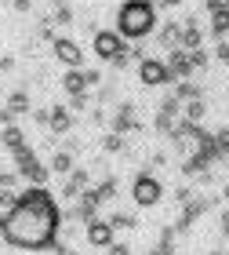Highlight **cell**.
<instances>
[{
	"label": "cell",
	"mask_w": 229,
	"mask_h": 255,
	"mask_svg": "<svg viewBox=\"0 0 229 255\" xmlns=\"http://www.w3.org/2000/svg\"><path fill=\"white\" fill-rule=\"evenodd\" d=\"M15 171L22 179H29L33 186H48V175H51V168H44L40 160H37V153H33L29 146H22V149H15Z\"/></svg>",
	"instance_id": "cell-4"
},
{
	"label": "cell",
	"mask_w": 229,
	"mask_h": 255,
	"mask_svg": "<svg viewBox=\"0 0 229 255\" xmlns=\"http://www.w3.org/2000/svg\"><path fill=\"white\" fill-rule=\"evenodd\" d=\"M51 171H59V175H73V153H70V149H59V153L51 157Z\"/></svg>",
	"instance_id": "cell-19"
},
{
	"label": "cell",
	"mask_w": 229,
	"mask_h": 255,
	"mask_svg": "<svg viewBox=\"0 0 229 255\" xmlns=\"http://www.w3.org/2000/svg\"><path fill=\"white\" fill-rule=\"evenodd\" d=\"M102 149H106V153H124V149H128V142H124L120 131H109L106 138H102Z\"/></svg>",
	"instance_id": "cell-24"
},
{
	"label": "cell",
	"mask_w": 229,
	"mask_h": 255,
	"mask_svg": "<svg viewBox=\"0 0 229 255\" xmlns=\"http://www.w3.org/2000/svg\"><path fill=\"white\" fill-rule=\"evenodd\" d=\"M70 99H73V106H70L73 113H76V110H84V106H87V91H80V95H70Z\"/></svg>",
	"instance_id": "cell-33"
},
{
	"label": "cell",
	"mask_w": 229,
	"mask_h": 255,
	"mask_svg": "<svg viewBox=\"0 0 229 255\" xmlns=\"http://www.w3.org/2000/svg\"><path fill=\"white\" fill-rule=\"evenodd\" d=\"M167 66H171V73H175V80H189V73H193V59H189V51H182V48L167 51Z\"/></svg>",
	"instance_id": "cell-12"
},
{
	"label": "cell",
	"mask_w": 229,
	"mask_h": 255,
	"mask_svg": "<svg viewBox=\"0 0 229 255\" xmlns=\"http://www.w3.org/2000/svg\"><path fill=\"white\" fill-rule=\"evenodd\" d=\"M113 95H117V91H113V88H102V91H98V102H109Z\"/></svg>",
	"instance_id": "cell-39"
},
{
	"label": "cell",
	"mask_w": 229,
	"mask_h": 255,
	"mask_svg": "<svg viewBox=\"0 0 229 255\" xmlns=\"http://www.w3.org/2000/svg\"><path fill=\"white\" fill-rule=\"evenodd\" d=\"M175 237H178V226H164L160 230V241L153 245L150 255H175Z\"/></svg>",
	"instance_id": "cell-16"
},
{
	"label": "cell",
	"mask_w": 229,
	"mask_h": 255,
	"mask_svg": "<svg viewBox=\"0 0 229 255\" xmlns=\"http://www.w3.org/2000/svg\"><path fill=\"white\" fill-rule=\"evenodd\" d=\"M109 255H131V248H128V245H113Z\"/></svg>",
	"instance_id": "cell-38"
},
{
	"label": "cell",
	"mask_w": 229,
	"mask_h": 255,
	"mask_svg": "<svg viewBox=\"0 0 229 255\" xmlns=\"http://www.w3.org/2000/svg\"><path fill=\"white\" fill-rule=\"evenodd\" d=\"M156 26V0H124L117 11V33L124 40H142Z\"/></svg>",
	"instance_id": "cell-2"
},
{
	"label": "cell",
	"mask_w": 229,
	"mask_h": 255,
	"mask_svg": "<svg viewBox=\"0 0 229 255\" xmlns=\"http://www.w3.org/2000/svg\"><path fill=\"white\" fill-rule=\"evenodd\" d=\"M139 117H135V106L131 102H120L117 113H113V131H120V135H128V131H139Z\"/></svg>",
	"instance_id": "cell-9"
},
{
	"label": "cell",
	"mask_w": 229,
	"mask_h": 255,
	"mask_svg": "<svg viewBox=\"0 0 229 255\" xmlns=\"http://www.w3.org/2000/svg\"><path fill=\"white\" fill-rule=\"evenodd\" d=\"M11 4H15V11H22V15H26V11L33 7V0H11Z\"/></svg>",
	"instance_id": "cell-37"
},
{
	"label": "cell",
	"mask_w": 229,
	"mask_h": 255,
	"mask_svg": "<svg viewBox=\"0 0 229 255\" xmlns=\"http://www.w3.org/2000/svg\"><path fill=\"white\" fill-rule=\"evenodd\" d=\"M7 110L11 113H15V117H18V113H29V95H26V91H11V95H7Z\"/></svg>",
	"instance_id": "cell-21"
},
{
	"label": "cell",
	"mask_w": 229,
	"mask_h": 255,
	"mask_svg": "<svg viewBox=\"0 0 229 255\" xmlns=\"http://www.w3.org/2000/svg\"><path fill=\"white\" fill-rule=\"evenodd\" d=\"M208 208H211V204L204 201V197H197V201H189V204H182V215H178V223H175V226H178V234H189V226L197 223V219L208 212Z\"/></svg>",
	"instance_id": "cell-10"
},
{
	"label": "cell",
	"mask_w": 229,
	"mask_h": 255,
	"mask_svg": "<svg viewBox=\"0 0 229 255\" xmlns=\"http://www.w3.org/2000/svg\"><path fill=\"white\" fill-rule=\"evenodd\" d=\"M208 164H211V157L197 149V153H189L186 160H182V168H178V171H182V175H189V179H200L204 171H208Z\"/></svg>",
	"instance_id": "cell-13"
},
{
	"label": "cell",
	"mask_w": 229,
	"mask_h": 255,
	"mask_svg": "<svg viewBox=\"0 0 229 255\" xmlns=\"http://www.w3.org/2000/svg\"><path fill=\"white\" fill-rule=\"evenodd\" d=\"M175 99L182 102V106H186V102H197V99H200V88H197V84H189V80H178Z\"/></svg>",
	"instance_id": "cell-20"
},
{
	"label": "cell",
	"mask_w": 229,
	"mask_h": 255,
	"mask_svg": "<svg viewBox=\"0 0 229 255\" xmlns=\"http://www.w3.org/2000/svg\"><path fill=\"white\" fill-rule=\"evenodd\" d=\"M131 197H135L139 208H153L160 197H164V182H160L150 168H142L139 175H135V182H131Z\"/></svg>",
	"instance_id": "cell-3"
},
{
	"label": "cell",
	"mask_w": 229,
	"mask_h": 255,
	"mask_svg": "<svg viewBox=\"0 0 229 255\" xmlns=\"http://www.w3.org/2000/svg\"><path fill=\"white\" fill-rule=\"evenodd\" d=\"M189 59H193V69H204V66H208V51L197 48V51H189Z\"/></svg>",
	"instance_id": "cell-29"
},
{
	"label": "cell",
	"mask_w": 229,
	"mask_h": 255,
	"mask_svg": "<svg viewBox=\"0 0 229 255\" xmlns=\"http://www.w3.org/2000/svg\"><path fill=\"white\" fill-rule=\"evenodd\" d=\"M178 40H182V22H164V26H160V48L175 51Z\"/></svg>",
	"instance_id": "cell-17"
},
{
	"label": "cell",
	"mask_w": 229,
	"mask_h": 255,
	"mask_svg": "<svg viewBox=\"0 0 229 255\" xmlns=\"http://www.w3.org/2000/svg\"><path fill=\"white\" fill-rule=\"evenodd\" d=\"M55 48V59H59L66 69H80V62H84V51H80V44L76 40H70V37H59L51 44Z\"/></svg>",
	"instance_id": "cell-7"
},
{
	"label": "cell",
	"mask_w": 229,
	"mask_h": 255,
	"mask_svg": "<svg viewBox=\"0 0 229 255\" xmlns=\"http://www.w3.org/2000/svg\"><path fill=\"white\" fill-rule=\"evenodd\" d=\"M0 4H7V0H0Z\"/></svg>",
	"instance_id": "cell-45"
},
{
	"label": "cell",
	"mask_w": 229,
	"mask_h": 255,
	"mask_svg": "<svg viewBox=\"0 0 229 255\" xmlns=\"http://www.w3.org/2000/svg\"><path fill=\"white\" fill-rule=\"evenodd\" d=\"M15 204H18V193L15 190H0V208H4V212H11Z\"/></svg>",
	"instance_id": "cell-27"
},
{
	"label": "cell",
	"mask_w": 229,
	"mask_h": 255,
	"mask_svg": "<svg viewBox=\"0 0 229 255\" xmlns=\"http://www.w3.org/2000/svg\"><path fill=\"white\" fill-rule=\"evenodd\" d=\"M211 255H226V252H211Z\"/></svg>",
	"instance_id": "cell-44"
},
{
	"label": "cell",
	"mask_w": 229,
	"mask_h": 255,
	"mask_svg": "<svg viewBox=\"0 0 229 255\" xmlns=\"http://www.w3.org/2000/svg\"><path fill=\"white\" fill-rule=\"evenodd\" d=\"M33 121H37L40 128H48V121H51V110H33Z\"/></svg>",
	"instance_id": "cell-31"
},
{
	"label": "cell",
	"mask_w": 229,
	"mask_h": 255,
	"mask_svg": "<svg viewBox=\"0 0 229 255\" xmlns=\"http://www.w3.org/2000/svg\"><path fill=\"white\" fill-rule=\"evenodd\" d=\"M178 48H182V51L204 48V29L197 26V18H186V22H182V40H178Z\"/></svg>",
	"instance_id": "cell-11"
},
{
	"label": "cell",
	"mask_w": 229,
	"mask_h": 255,
	"mask_svg": "<svg viewBox=\"0 0 229 255\" xmlns=\"http://www.w3.org/2000/svg\"><path fill=\"white\" fill-rule=\"evenodd\" d=\"M87 245L91 248H113V245H117V241H113V226H109V219H91V223H87Z\"/></svg>",
	"instance_id": "cell-8"
},
{
	"label": "cell",
	"mask_w": 229,
	"mask_h": 255,
	"mask_svg": "<svg viewBox=\"0 0 229 255\" xmlns=\"http://www.w3.org/2000/svg\"><path fill=\"white\" fill-rule=\"evenodd\" d=\"M150 164H153V168H164V164H167V153H164V149H156V153L150 157Z\"/></svg>",
	"instance_id": "cell-35"
},
{
	"label": "cell",
	"mask_w": 229,
	"mask_h": 255,
	"mask_svg": "<svg viewBox=\"0 0 229 255\" xmlns=\"http://www.w3.org/2000/svg\"><path fill=\"white\" fill-rule=\"evenodd\" d=\"M222 197H226V201H229V186H226V190H222Z\"/></svg>",
	"instance_id": "cell-43"
},
{
	"label": "cell",
	"mask_w": 229,
	"mask_h": 255,
	"mask_svg": "<svg viewBox=\"0 0 229 255\" xmlns=\"http://www.w3.org/2000/svg\"><path fill=\"white\" fill-rule=\"evenodd\" d=\"M215 55H219V62L229 66V40H219V48H215Z\"/></svg>",
	"instance_id": "cell-30"
},
{
	"label": "cell",
	"mask_w": 229,
	"mask_h": 255,
	"mask_svg": "<svg viewBox=\"0 0 229 255\" xmlns=\"http://www.w3.org/2000/svg\"><path fill=\"white\" fill-rule=\"evenodd\" d=\"M109 226L113 230H135L139 223H135V215H128V212H113L109 215Z\"/></svg>",
	"instance_id": "cell-25"
},
{
	"label": "cell",
	"mask_w": 229,
	"mask_h": 255,
	"mask_svg": "<svg viewBox=\"0 0 229 255\" xmlns=\"http://www.w3.org/2000/svg\"><path fill=\"white\" fill-rule=\"evenodd\" d=\"M62 88L70 91V95H80V91H87V77L80 73V69H66V77H62Z\"/></svg>",
	"instance_id": "cell-18"
},
{
	"label": "cell",
	"mask_w": 229,
	"mask_h": 255,
	"mask_svg": "<svg viewBox=\"0 0 229 255\" xmlns=\"http://www.w3.org/2000/svg\"><path fill=\"white\" fill-rule=\"evenodd\" d=\"M222 237H229V212H222Z\"/></svg>",
	"instance_id": "cell-40"
},
{
	"label": "cell",
	"mask_w": 229,
	"mask_h": 255,
	"mask_svg": "<svg viewBox=\"0 0 229 255\" xmlns=\"http://www.w3.org/2000/svg\"><path fill=\"white\" fill-rule=\"evenodd\" d=\"M84 77H87V88L102 84V73H98V69H84Z\"/></svg>",
	"instance_id": "cell-34"
},
{
	"label": "cell",
	"mask_w": 229,
	"mask_h": 255,
	"mask_svg": "<svg viewBox=\"0 0 229 255\" xmlns=\"http://www.w3.org/2000/svg\"><path fill=\"white\" fill-rule=\"evenodd\" d=\"M91 48H95V55L102 62H113L117 55L124 51V37L117 29H95V37H91Z\"/></svg>",
	"instance_id": "cell-6"
},
{
	"label": "cell",
	"mask_w": 229,
	"mask_h": 255,
	"mask_svg": "<svg viewBox=\"0 0 229 255\" xmlns=\"http://www.w3.org/2000/svg\"><path fill=\"white\" fill-rule=\"evenodd\" d=\"M208 11L219 15V11H229V0H208Z\"/></svg>",
	"instance_id": "cell-32"
},
{
	"label": "cell",
	"mask_w": 229,
	"mask_h": 255,
	"mask_svg": "<svg viewBox=\"0 0 229 255\" xmlns=\"http://www.w3.org/2000/svg\"><path fill=\"white\" fill-rule=\"evenodd\" d=\"M204 113H208L204 99H197V102H186V106H182V117H186V121H193V124H200V121H204Z\"/></svg>",
	"instance_id": "cell-23"
},
{
	"label": "cell",
	"mask_w": 229,
	"mask_h": 255,
	"mask_svg": "<svg viewBox=\"0 0 229 255\" xmlns=\"http://www.w3.org/2000/svg\"><path fill=\"white\" fill-rule=\"evenodd\" d=\"M4 223H7V215H0V234H4Z\"/></svg>",
	"instance_id": "cell-42"
},
{
	"label": "cell",
	"mask_w": 229,
	"mask_h": 255,
	"mask_svg": "<svg viewBox=\"0 0 229 255\" xmlns=\"http://www.w3.org/2000/svg\"><path fill=\"white\" fill-rule=\"evenodd\" d=\"M139 80L146 88H167V84H178L175 73H171V66L164 59H142L139 62Z\"/></svg>",
	"instance_id": "cell-5"
},
{
	"label": "cell",
	"mask_w": 229,
	"mask_h": 255,
	"mask_svg": "<svg viewBox=\"0 0 229 255\" xmlns=\"http://www.w3.org/2000/svg\"><path fill=\"white\" fill-rule=\"evenodd\" d=\"M7 69H15V55H4V59H0V73H7Z\"/></svg>",
	"instance_id": "cell-36"
},
{
	"label": "cell",
	"mask_w": 229,
	"mask_h": 255,
	"mask_svg": "<svg viewBox=\"0 0 229 255\" xmlns=\"http://www.w3.org/2000/svg\"><path fill=\"white\" fill-rule=\"evenodd\" d=\"M0 146H7L11 153H15V149L26 146V131H22L18 124H4V131H0Z\"/></svg>",
	"instance_id": "cell-15"
},
{
	"label": "cell",
	"mask_w": 229,
	"mask_h": 255,
	"mask_svg": "<svg viewBox=\"0 0 229 255\" xmlns=\"http://www.w3.org/2000/svg\"><path fill=\"white\" fill-rule=\"evenodd\" d=\"M215 142H219L222 157H229V128H219V131H215Z\"/></svg>",
	"instance_id": "cell-28"
},
{
	"label": "cell",
	"mask_w": 229,
	"mask_h": 255,
	"mask_svg": "<svg viewBox=\"0 0 229 255\" xmlns=\"http://www.w3.org/2000/svg\"><path fill=\"white\" fill-rule=\"evenodd\" d=\"M226 255H229V252H226Z\"/></svg>",
	"instance_id": "cell-46"
},
{
	"label": "cell",
	"mask_w": 229,
	"mask_h": 255,
	"mask_svg": "<svg viewBox=\"0 0 229 255\" xmlns=\"http://www.w3.org/2000/svg\"><path fill=\"white\" fill-rule=\"evenodd\" d=\"M95 190H98V197H102V204H106V201H113V197H117V179H102Z\"/></svg>",
	"instance_id": "cell-26"
},
{
	"label": "cell",
	"mask_w": 229,
	"mask_h": 255,
	"mask_svg": "<svg viewBox=\"0 0 229 255\" xmlns=\"http://www.w3.org/2000/svg\"><path fill=\"white\" fill-rule=\"evenodd\" d=\"M156 4H160V7H178L182 0H156Z\"/></svg>",
	"instance_id": "cell-41"
},
{
	"label": "cell",
	"mask_w": 229,
	"mask_h": 255,
	"mask_svg": "<svg viewBox=\"0 0 229 255\" xmlns=\"http://www.w3.org/2000/svg\"><path fill=\"white\" fill-rule=\"evenodd\" d=\"M4 223V241L18 252H55L62 230V212L55 204L48 186H29L18 193V204L11 208Z\"/></svg>",
	"instance_id": "cell-1"
},
{
	"label": "cell",
	"mask_w": 229,
	"mask_h": 255,
	"mask_svg": "<svg viewBox=\"0 0 229 255\" xmlns=\"http://www.w3.org/2000/svg\"><path fill=\"white\" fill-rule=\"evenodd\" d=\"M208 29H211V37H215V40H222L226 33H229V11H219V15H211V26H208Z\"/></svg>",
	"instance_id": "cell-22"
},
{
	"label": "cell",
	"mask_w": 229,
	"mask_h": 255,
	"mask_svg": "<svg viewBox=\"0 0 229 255\" xmlns=\"http://www.w3.org/2000/svg\"><path fill=\"white\" fill-rule=\"evenodd\" d=\"M48 128L55 135H66L73 128V110L70 106H51V121H48Z\"/></svg>",
	"instance_id": "cell-14"
}]
</instances>
